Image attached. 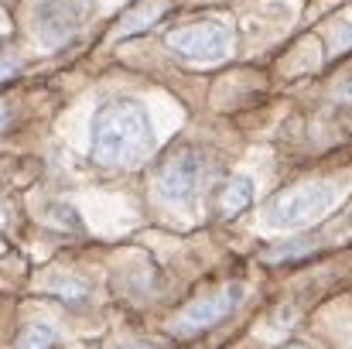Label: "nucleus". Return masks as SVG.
Segmentation results:
<instances>
[{"mask_svg": "<svg viewBox=\"0 0 352 349\" xmlns=\"http://www.w3.org/2000/svg\"><path fill=\"white\" fill-rule=\"evenodd\" d=\"M48 291L58 295L62 302H72V305H86V302H89V288H86L82 281H76V277H69V281H65V277H62V281H52Z\"/></svg>", "mask_w": 352, "mask_h": 349, "instance_id": "nucleus-10", "label": "nucleus"}, {"mask_svg": "<svg viewBox=\"0 0 352 349\" xmlns=\"http://www.w3.org/2000/svg\"><path fill=\"white\" fill-rule=\"evenodd\" d=\"M17 72V62L14 59H0V79H10Z\"/></svg>", "mask_w": 352, "mask_h": 349, "instance_id": "nucleus-12", "label": "nucleus"}, {"mask_svg": "<svg viewBox=\"0 0 352 349\" xmlns=\"http://www.w3.org/2000/svg\"><path fill=\"white\" fill-rule=\"evenodd\" d=\"M154 147L151 114L137 100H110L93 116V161L103 168H133Z\"/></svg>", "mask_w": 352, "mask_h": 349, "instance_id": "nucleus-1", "label": "nucleus"}, {"mask_svg": "<svg viewBox=\"0 0 352 349\" xmlns=\"http://www.w3.org/2000/svg\"><path fill=\"white\" fill-rule=\"evenodd\" d=\"M284 349H308V346H298V343H291V346H284Z\"/></svg>", "mask_w": 352, "mask_h": 349, "instance_id": "nucleus-15", "label": "nucleus"}, {"mask_svg": "<svg viewBox=\"0 0 352 349\" xmlns=\"http://www.w3.org/2000/svg\"><path fill=\"white\" fill-rule=\"evenodd\" d=\"M161 14H164V3H144L140 10H133L130 17H123L120 34H137V31H144L147 24H154Z\"/></svg>", "mask_w": 352, "mask_h": 349, "instance_id": "nucleus-9", "label": "nucleus"}, {"mask_svg": "<svg viewBox=\"0 0 352 349\" xmlns=\"http://www.w3.org/2000/svg\"><path fill=\"white\" fill-rule=\"evenodd\" d=\"M243 291H246V288L236 281V284H226V288L216 291V295L192 298V302L178 312V319L171 322V332H175V336H195V332L212 329L216 322H223L236 305L243 302Z\"/></svg>", "mask_w": 352, "mask_h": 349, "instance_id": "nucleus-5", "label": "nucleus"}, {"mask_svg": "<svg viewBox=\"0 0 352 349\" xmlns=\"http://www.w3.org/2000/svg\"><path fill=\"white\" fill-rule=\"evenodd\" d=\"M58 343V332L52 326H28L21 336H17V349H52Z\"/></svg>", "mask_w": 352, "mask_h": 349, "instance_id": "nucleus-8", "label": "nucleus"}, {"mask_svg": "<svg viewBox=\"0 0 352 349\" xmlns=\"http://www.w3.org/2000/svg\"><path fill=\"white\" fill-rule=\"evenodd\" d=\"M339 199V189L329 185V182H318V185H301V189H291L284 195H277L267 209V226L274 230H301L308 223H315L318 216H325Z\"/></svg>", "mask_w": 352, "mask_h": 349, "instance_id": "nucleus-3", "label": "nucleus"}, {"mask_svg": "<svg viewBox=\"0 0 352 349\" xmlns=\"http://www.w3.org/2000/svg\"><path fill=\"white\" fill-rule=\"evenodd\" d=\"M332 96H336V100H342V103H352V69L346 72V76H339V79H336Z\"/></svg>", "mask_w": 352, "mask_h": 349, "instance_id": "nucleus-11", "label": "nucleus"}, {"mask_svg": "<svg viewBox=\"0 0 352 349\" xmlns=\"http://www.w3.org/2000/svg\"><path fill=\"white\" fill-rule=\"evenodd\" d=\"M168 48L188 62H202V65H212V62H223L230 52H233V28L226 21H216V17H206V21H195V24H185V28H175L168 31Z\"/></svg>", "mask_w": 352, "mask_h": 349, "instance_id": "nucleus-4", "label": "nucleus"}, {"mask_svg": "<svg viewBox=\"0 0 352 349\" xmlns=\"http://www.w3.org/2000/svg\"><path fill=\"white\" fill-rule=\"evenodd\" d=\"M250 202H253V182H250V178H233V182H226V185L219 189L216 209H219V216L233 220L243 209H250Z\"/></svg>", "mask_w": 352, "mask_h": 349, "instance_id": "nucleus-7", "label": "nucleus"}, {"mask_svg": "<svg viewBox=\"0 0 352 349\" xmlns=\"http://www.w3.org/2000/svg\"><path fill=\"white\" fill-rule=\"evenodd\" d=\"M3 123H7V107L0 103V130H3Z\"/></svg>", "mask_w": 352, "mask_h": 349, "instance_id": "nucleus-13", "label": "nucleus"}, {"mask_svg": "<svg viewBox=\"0 0 352 349\" xmlns=\"http://www.w3.org/2000/svg\"><path fill=\"white\" fill-rule=\"evenodd\" d=\"M0 226H3V206H0Z\"/></svg>", "mask_w": 352, "mask_h": 349, "instance_id": "nucleus-16", "label": "nucleus"}, {"mask_svg": "<svg viewBox=\"0 0 352 349\" xmlns=\"http://www.w3.org/2000/svg\"><path fill=\"white\" fill-rule=\"evenodd\" d=\"M209 158L199 147H175L154 168V192L168 206H192L209 182Z\"/></svg>", "mask_w": 352, "mask_h": 349, "instance_id": "nucleus-2", "label": "nucleus"}, {"mask_svg": "<svg viewBox=\"0 0 352 349\" xmlns=\"http://www.w3.org/2000/svg\"><path fill=\"white\" fill-rule=\"evenodd\" d=\"M96 0H38L34 7V31L41 38V45L58 48L69 38H76L82 17L93 10Z\"/></svg>", "mask_w": 352, "mask_h": 349, "instance_id": "nucleus-6", "label": "nucleus"}, {"mask_svg": "<svg viewBox=\"0 0 352 349\" xmlns=\"http://www.w3.org/2000/svg\"><path fill=\"white\" fill-rule=\"evenodd\" d=\"M120 349H154V346H120Z\"/></svg>", "mask_w": 352, "mask_h": 349, "instance_id": "nucleus-14", "label": "nucleus"}]
</instances>
